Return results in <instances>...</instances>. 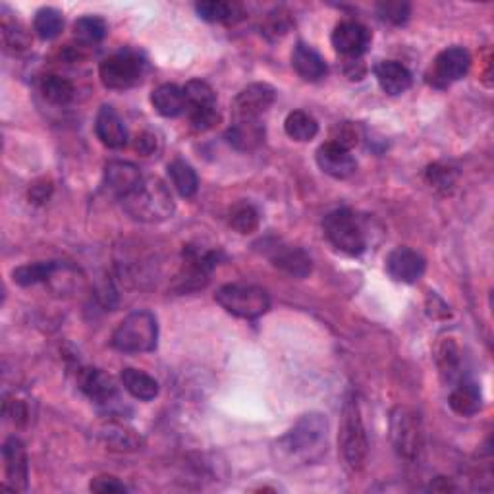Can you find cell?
Wrapping results in <instances>:
<instances>
[{"mask_svg": "<svg viewBox=\"0 0 494 494\" xmlns=\"http://www.w3.org/2000/svg\"><path fill=\"white\" fill-rule=\"evenodd\" d=\"M122 201L124 211L140 223H163L176 211L174 198L160 178H143Z\"/></svg>", "mask_w": 494, "mask_h": 494, "instance_id": "1", "label": "cell"}, {"mask_svg": "<svg viewBox=\"0 0 494 494\" xmlns=\"http://www.w3.org/2000/svg\"><path fill=\"white\" fill-rule=\"evenodd\" d=\"M328 419L323 413H307L279 441L288 458L313 462L327 452Z\"/></svg>", "mask_w": 494, "mask_h": 494, "instance_id": "2", "label": "cell"}, {"mask_svg": "<svg viewBox=\"0 0 494 494\" xmlns=\"http://www.w3.org/2000/svg\"><path fill=\"white\" fill-rule=\"evenodd\" d=\"M338 448L344 459V466H346V469L352 471V474H358V471L365 467L369 444H367L361 409L355 396H348L342 406Z\"/></svg>", "mask_w": 494, "mask_h": 494, "instance_id": "3", "label": "cell"}, {"mask_svg": "<svg viewBox=\"0 0 494 494\" xmlns=\"http://www.w3.org/2000/svg\"><path fill=\"white\" fill-rule=\"evenodd\" d=\"M158 323L151 312H134L114 328L110 344L122 353H145L157 348Z\"/></svg>", "mask_w": 494, "mask_h": 494, "instance_id": "4", "label": "cell"}, {"mask_svg": "<svg viewBox=\"0 0 494 494\" xmlns=\"http://www.w3.org/2000/svg\"><path fill=\"white\" fill-rule=\"evenodd\" d=\"M215 300L226 313L249 320L263 317L271 309L267 290L251 284H226L216 290Z\"/></svg>", "mask_w": 494, "mask_h": 494, "instance_id": "5", "label": "cell"}, {"mask_svg": "<svg viewBox=\"0 0 494 494\" xmlns=\"http://www.w3.org/2000/svg\"><path fill=\"white\" fill-rule=\"evenodd\" d=\"M145 74V61L140 53L132 49L110 54L99 66V77L102 85L114 91L132 89L142 82Z\"/></svg>", "mask_w": 494, "mask_h": 494, "instance_id": "6", "label": "cell"}, {"mask_svg": "<svg viewBox=\"0 0 494 494\" xmlns=\"http://www.w3.org/2000/svg\"><path fill=\"white\" fill-rule=\"evenodd\" d=\"M325 236L338 251L346 255H361L367 241L360 221L348 209H336L327 215L323 223Z\"/></svg>", "mask_w": 494, "mask_h": 494, "instance_id": "7", "label": "cell"}, {"mask_svg": "<svg viewBox=\"0 0 494 494\" xmlns=\"http://www.w3.org/2000/svg\"><path fill=\"white\" fill-rule=\"evenodd\" d=\"M390 439L394 450L404 459H417L423 448V427L419 413L411 408L398 406L390 416Z\"/></svg>", "mask_w": 494, "mask_h": 494, "instance_id": "8", "label": "cell"}, {"mask_svg": "<svg viewBox=\"0 0 494 494\" xmlns=\"http://www.w3.org/2000/svg\"><path fill=\"white\" fill-rule=\"evenodd\" d=\"M79 388L84 390V394L93 401V404L105 411L107 416L118 417L124 416V411L128 409L122 401L120 390L114 383V378L101 369H84L79 373Z\"/></svg>", "mask_w": 494, "mask_h": 494, "instance_id": "9", "label": "cell"}, {"mask_svg": "<svg viewBox=\"0 0 494 494\" xmlns=\"http://www.w3.org/2000/svg\"><path fill=\"white\" fill-rule=\"evenodd\" d=\"M471 68V54L464 47H448L436 56L427 82L436 89H446L459 82Z\"/></svg>", "mask_w": 494, "mask_h": 494, "instance_id": "10", "label": "cell"}, {"mask_svg": "<svg viewBox=\"0 0 494 494\" xmlns=\"http://www.w3.org/2000/svg\"><path fill=\"white\" fill-rule=\"evenodd\" d=\"M274 99L277 91L269 84H251L241 89L232 102V112L236 120H259L261 114H265Z\"/></svg>", "mask_w": 494, "mask_h": 494, "instance_id": "11", "label": "cell"}, {"mask_svg": "<svg viewBox=\"0 0 494 494\" xmlns=\"http://www.w3.org/2000/svg\"><path fill=\"white\" fill-rule=\"evenodd\" d=\"M265 255L272 263L274 267L288 272L290 277L296 279H305L309 272L313 269L312 257H309L302 247H294L288 244H282V241L271 239L265 241Z\"/></svg>", "mask_w": 494, "mask_h": 494, "instance_id": "12", "label": "cell"}, {"mask_svg": "<svg viewBox=\"0 0 494 494\" xmlns=\"http://www.w3.org/2000/svg\"><path fill=\"white\" fill-rule=\"evenodd\" d=\"M332 47L344 59H361L371 43V33L360 21H340L330 36Z\"/></svg>", "mask_w": 494, "mask_h": 494, "instance_id": "13", "label": "cell"}, {"mask_svg": "<svg viewBox=\"0 0 494 494\" xmlns=\"http://www.w3.org/2000/svg\"><path fill=\"white\" fill-rule=\"evenodd\" d=\"M427 261L417 251L409 247H396L386 257L388 277L401 284H416L423 279Z\"/></svg>", "mask_w": 494, "mask_h": 494, "instance_id": "14", "label": "cell"}, {"mask_svg": "<svg viewBox=\"0 0 494 494\" xmlns=\"http://www.w3.org/2000/svg\"><path fill=\"white\" fill-rule=\"evenodd\" d=\"M6 482L12 490H26L29 479V464L26 446L16 436H10L3 446Z\"/></svg>", "mask_w": 494, "mask_h": 494, "instance_id": "15", "label": "cell"}, {"mask_svg": "<svg viewBox=\"0 0 494 494\" xmlns=\"http://www.w3.org/2000/svg\"><path fill=\"white\" fill-rule=\"evenodd\" d=\"M317 165L325 172V174L336 180L350 178L355 172V168H358V163H355L350 149H344L332 142H327L325 145L319 147Z\"/></svg>", "mask_w": 494, "mask_h": 494, "instance_id": "16", "label": "cell"}, {"mask_svg": "<svg viewBox=\"0 0 494 494\" xmlns=\"http://www.w3.org/2000/svg\"><path fill=\"white\" fill-rule=\"evenodd\" d=\"M142 180L140 168L128 160H110L105 166V188L120 199L140 186Z\"/></svg>", "mask_w": 494, "mask_h": 494, "instance_id": "17", "label": "cell"}, {"mask_svg": "<svg viewBox=\"0 0 494 494\" xmlns=\"http://www.w3.org/2000/svg\"><path fill=\"white\" fill-rule=\"evenodd\" d=\"M95 134L99 142L109 149H122L128 143V128L120 114L112 107H101L95 120Z\"/></svg>", "mask_w": 494, "mask_h": 494, "instance_id": "18", "label": "cell"}, {"mask_svg": "<svg viewBox=\"0 0 494 494\" xmlns=\"http://www.w3.org/2000/svg\"><path fill=\"white\" fill-rule=\"evenodd\" d=\"M373 72L378 85H381V89L390 97L406 93L413 82L411 72L404 64L396 61H381L373 68Z\"/></svg>", "mask_w": 494, "mask_h": 494, "instance_id": "19", "label": "cell"}, {"mask_svg": "<svg viewBox=\"0 0 494 494\" xmlns=\"http://www.w3.org/2000/svg\"><path fill=\"white\" fill-rule=\"evenodd\" d=\"M226 142L232 145L236 151L249 153L265 140V126L259 120H236L230 128L226 130Z\"/></svg>", "mask_w": 494, "mask_h": 494, "instance_id": "20", "label": "cell"}, {"mask_svg": "<svg viewBox=\"0 0 494 494\" xmlns=\"http://www.w3.org/2000/svg\"><path fill=\"white\" fill-rule=\"evenodd\" d=\"M292 66L297 76L304 77L305 82H319V79H323L328 72L323 56L305 43H297L294 47Z\"/></svg>", "mask_w": 494, "mask_h": 494, "instance_id": "21", "label": "cell"}, {"mask_svg": "<svg viewBox=\"0 0 494 494\" xmlns=\"http://www.w3.org/2000/svg\"><path fill=\"white\" fill-rule=\"evenodd\" d=\"M151 105L165 118H176L180 114L188 112V99L183 93V87L174 84H163L153 89Z\"/></svg>", "mask_w": 494, "mask_h": 494, "instance_id": "22", "label": "cell"}, {"mask_svg": "<svg viewBox=\"0 0 494 494\" xmlns=\"http://www.w3.org/2000/svg\"><path fill=\"white\" fill-rule=\"evenodd\" d=\"M448 404L462 417H471L482 408V393L481 386L474 381H459L448 398Z\"/></svg>", "mask_w": 494, "mask_h": 494, "instance_id": "23", "label": "cell"}, {"mask_svg": "<svg viewBox=\"0 0 494 494\" xmlns=\"http://www.w3.org/2000/svg\"><path fill=\"white\" fill-rule=\"evenodd\" d=\"M122 386L128 390V393L142 401H151L158 396V383L151 375H147L140 369H134V367H126L120 373Z\"/></svg>", "mask_w": 494, "mask_h": 494, "instance_id": "24", "label": "cell"}, {"mask_svg": "<svg viewBox=\"0 0 494 494\" xmlns=\"http://www.w3.org/2000/svg\"><path fill=\"white\" fill-rule=\"evenodd\" d=\"M168 176L172 186H174V190L182 195V198L190 199L198 193V188H199L198 174H195V170L191 168V165L186 163V160L182 158L172 160L168 165Z\"/></svg>", "mask_w": 494, "mask_h": 494, "instance_id": "25", "label": "cell"}, {"mask_svg": "<svg viewBox=\"0 0 494 494\" xmlns=\"http://www.w3.org/2000/svg\"><path fill=\"white\" fill-rule=\"evenodd\" d=\"M284 130L290 140L305 143V142H312L319 134V124L312 114H307L304 110H294L286 117Z\"/></svg>", "mask_w": 494, "mask_h": 494, "instance_id": "26", "label": "cell"}, {"mask_svg": "<svg viewBox=\"0 0 494 494\" xmlns=\"http://www.w3.org/2000/svg\"><path fill=\"white\" fill-rule=\"evenodd\" d=\"M59 263L54 261H39L29 263V265H21L14 269L12 279L20 286H36L39 282H47L54 277V272L59 271Z\"/></svg>", "mask_w": 494, "mask_h": 494, "instance_id": "27", "label": "cell"}, {"mask_svg": "<svg viewBox=\"0 0 494 494\" xmlns=\"http://www.w3.org/2000/svg\"><path fill=\"white\" fill-rule=\"evenodd\" d=\"M41 93L45 99L51 101L53 105H68V102L74 99L76 89L70 79L51 74L47 77H43Z\"/></svg>", "mask_w": 494, "mask_h": 494, "instance_id": "28", "label": "cell"}, {"mask_svg": "<svg viewBox=\"0 0 494 494\" xmlns=\"http://www.w3.org/2000/svg\"><path fill=\"white\" fill-rule=\"evenodd\" d=\"M33 29H36L37 36L45 41L59 37L64 29L62 12H59L56 8H49V6L37 10L36 18H33Z\"/></svg>", "mask_w": 494, "mask_h": 494, "instance_id": "29", "label": "cell"}, {"mask_svg": "<svg viewBox=\"0 0 494 494\" xmlns=\"http://www.w3.org/2000/svg\"><path fill=\"white\" fill-rule=\"evenodd\" d=\"M436 363H439L441 375L446 378L448 383H454L459 378V365H462V353L456 346L454 340H444L439 352H436Z\"/></svg>", "mask_w": 494, "mask_h": 494, "instance_id": "30", "label": "cell"}, {"mask_svg": "<svg viewBox=\"0 0 494 494\" xmlns=\"http://www.w3.org/2000/svg\"><path fill=\"white\" fill-rule=\"evenodd\" d=\"M259 211L247 201L234 205V209L230 211V226H232L238 234H254L259 228Z\"/></svg>", "mask_w": 494, "mask_h": 494, "instance_id": "31", "label": "cell"}, {"mask_svg": "<svg viewBox=\"0 0 494 494\" xmlns=\"http://www.w3.org/2000/svg\"><path fill=\"white\" fill-rule=\"evenodd\" d=\"M74 31H76V37L82 41V45L89 47V45H97L105 39L109 28L105 24V20L99 16H84L74 24Z\"/></svg>", "mask_w": 494, "mask_h": 494, "instance_id": "32", "label": "cell"}, {"mask_svg": "<svg viewBox=\"0 0 494 494\" xmlns=\"http://www.w3.org/2000/svg\"><path fill=\"white\" fill-rule=\"evenodd\" d=\"M183 93H186L188 99V112L191 109L215 107L216 102L215 89L207 82H201V79H191V82H188L183 85Z\"/></svg>", "mask_w": 494, "mask_h": 494, "instance_id": "33", "label": "cell"}, {"mask_svg": "<svg viewBox=\"0 0 494 494\" xmlns=\"http://www.w3.org/2000/svg\"><path fill=\"white\" fill-rule=\"evenodd\" d=\"M102 439L114 450H137L142 446V439L134 431L120 427V425H109L102 433Z\"/></svg>", "mask_w": 494, "mask_h": 494, "instance_id": "34", "label": "cell"}, {"mask_svg": "<svg viewBox=\"0 0 494 494\" xmlns=\"http://www.w3.org/2000/svg\"><path fill=\"white\" fill-rule=\"evenodd\" d=\"M195 12L205 21L211 24H221V21L232 20L234 16V6L223 3V0H205V3L195 4Z\"/></svg>", "mask_w": 494, "mask_h": 494, "instance_id": "35", "label": "cell"}, {"mask_svg": "<svg viewBox=\"0 0 494 494\" xmlns=\"http://www.w3.org/2000/svg\"><path fill=\"white\" fill-rule=\"evenodd\" d=\"M3 41L4 47L12 53H21L29 47L28 31L21 28L18 21L3 20Z\"/></svg>", "mask_w": 494, "mask_h": 494, "instance_id": "36", "label": "cell"}, {"mask_svg": "<svg viewBox=\"0 0 494 494\" xmlns=\"http://www.w3.org/2000/svg\"><path fill=\"white\" fill-rule=\"evenodd\" d=\"M292 28V20L290 14L286 12V10L279 8V10H272V12L265 18V24H263V33L272 41H277L280 37H284L286 33L290 31Z\"/></svg>", "mask_w": 494, "mask_h": 494, "instance_id": "37", "label": "cell"}, {"mask_svg": "<svg viewBox=\"0 0 494 494\" xmlns=\"http://www.w3.org/2000/svg\"><path fill=\"white\" fill-rule=\"evenodd\" d=\"M456 178H458V172L446 165H431L427 168V182L431 183V188L439 191H444V193L450 191L454 188Z\"/></svg>", "mask_w": 494, "mask_h": 494, "instance_id": "38", "label": "cell"}, {"mask_svg": "<svg viewBox=\"0 0 494 494\" xmlns=\"http://www.w3.org/2000/svg\"><path fill=\"white\" fill-rule=\"evenodd\" d=\"M190 122L195 132H207L213 130L215 126L221 122V114L215 107H203V109H191L190 112Z\"/></svg>", "mask_w": 494, "mask_h": 494, "instance_id": "39", "label": "cell"}, {"mask_svg": "<svg viewBox=\"0 0 494 494\" xmlns=\"http://www.w3.org/2000/svg\"><path fill=\"white\" fill-rule=\"evenodd\" d=\"M377 10H378V16H381L385 21L394 24V26L406 24L408 18H409V4L408 3H394V0H390V3L378 4Z\"/></svg>", "mask_w": 494, "mask_h": 494, "instance_id": "40", "label": "cell"}, {"mask_svg": "<svg viewBox=\"0 0 494 494\" xmlns=\"http://www.w3.org/2000/svg\"><path fill=\"white\" fill-rule=\"evenodd\" d=\"M332 143H336L344 149H350L355 143H358V130H355V126L350 122H342L338 124L335 130H332V137H330Z\"/></svg>", "mask_w": 494, "mask_h": 494, "instance_id": "41", "label": "cell"}, {"mask_svg": "<svg viewBox=\"0 0 494 494\" xmlns=\"http://www.w3.org/2000/svg\"><path fill=\"white\" fill-rule=\"evenodd\" d=\"M89 489L93 492H99V494H117V492L128 490V487H126L120 479L112 477V475L95 477L93 481L89 482Z\"/></svg>", "mask_w": 494, "mask_h": 494, "instance_id": "42", "label": "cell"}, {"mask_svg": "<svg viewBox=\"0 0 494 494\" xmlns=\"http://www.w3.org/2000/svg\"><path fill=\"white\" fill-rule=\"evenodd\" d=\"M4 411H6L8 417H12V421L16 425H24L28 421V417H29V411H28L26 404H24V401H20V400H14V401H8L6 400Z\"/></svg>", "mask_w": 494, "mask_h": 494, "instance_id": "43", "label": "cell"}, {"mask_svg": "<svg viewBox=\"0 0 494 494\" xmlns=\"http://www.w3.org/2000/svg\"><path fill=\"white\" fill-rule=\"evenodd\" d=\"M135 149H137V153H142L143 157L153 155L157 149V137L153 134H142L140 137H137Z\"/></svg>", "mask_w": 494, "mask_h": 494, "instance_id": "44", "label": "cell"}, {"mask_svg": "<svg viewBox=\"0 0 494 494\" xmlns=\"http://www.w3.org/2000/svg\"><path fill=\"white\" fill-rule=\"evenodd\" d=\"M344 72H346L350 79H361L365 76V66L361 59H350L346 61V66H344Z\"/></svg>", "mask_w": 494, "mask_h": 494, "instance_id": "45", "label": "cell"}]
</instances>
